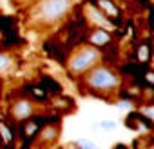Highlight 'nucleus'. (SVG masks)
I'll return each instance as SVG.
<instances>
[{
  "label": "nucleus",
  "instance_id": "9d476101",
  "mask_svg": "<svg viewBox=\"0 0 154 149\" xmlns=\"http://www.w3.org/2000/svg\"><path fill=\"white\" fill-rule=\"evenodd\" d=\"M0 136H2V140H4V144H11V131H9V127L4 124V122H0Z\"/></svg>",
  "mask_w": 154,
  "mask_h": 149
},
{
  "label": "nucleus",
  "instance_id": "7ed1b4c3",
  "mask_svg": "<svg viewBox=\"0 0 154 149\" xmlns=\"http://www.w3.org/2000/svg\"><path fill=\"white\" fill-rule=\"evenodd\" d=\"M72 4H74V0H40L35 13L40 18V22L54 24L69 13Z\"/></svg>",
  "mask_w": 154,
  "mask_h": 149
},
{
  "label": "nucleus",
  "instance_id": "dca6fc26",
  "mask_svg": "<svg viewBox=\"0 0 154 149\" xmlns=\"http://www.w3.org/2000/svg\"><path fill=\"white\" fill-rule=\"evenodd\" d=\"M147 78H149V80L154 84V73H149V77H147Z\"/></svg>",
  "mask_w": 154,
  "mask_h": 149
},
{
  "label": "nucleus",
  "instance_id": "f03ea898",
  "mask_svg": "<svg viewBox=\"0 0 154 149\" xmlns=\"http://www.w3.org/2000/svg\"><path fill=\"white\" fill-rule=\"evenodd\" d=\"M85 84L96 91H112L120 87V77L107 65L96 64L94 67L89 69L87 77H85Z\"/></svg>",
  "mask_w": 154,
  "mask_h": 149
},
{
  "label": "nucleus",
  "instance_id": "9b49d317",
  "mask_svg": "<svg viewBox=\"0 0 154 149\" xmlns=\"http://www.w3.org/2000/svg\"><path fill=\"white\" fill-rule=\"evenodd\" d=\"M76 145L82 147V149H96V144L93 140H87V138H80L78 142H76Z\"/></svg>",
  "mask_w": 154,
  "mask_h": 149
},
{
  "label": "nucleus",
  "instance_id": "f8f14e48",
  "mask_svg": "<svg viewBox=\"0 0 154 149\" xmlns=\"http://www.w3.org/2000/svg\"><path fill=\"white\" fill-rule=\"evenodd\" d=\"M138 58H140V62H145V60L149 58V47H147V46H141V47H140Z\"/></svg>",
  "mask_w": 154,
  "mask_h": 149
},
{
  "label": "nucleus",
  "instance_id": "6e6552de",
  "mask_svg": "<svg viewBox=\"0 0 154 149\" xmlns=\"http://www.w3.org/2000/svg\"><path fill=\"white\" fill-rule=\"evenodd\" d=\"M13 67V58L8 53H0V74H6Z\"/></svg>",
  "mask_w": 154,
  "mask_h": 149
},
{
  "label": "nucleus",
  "instance_id": "39448f33",
  "mask_svg": "<svg viewBox=\"0 0 154 149\" xmlns=\"http://www.w3.org/2000/svg\"><path fill=\"white\" fill-rule=\"evenodd\" d=\"M85 17H87L93 24H96V26H100V27H105V29H111V27H112L111 20L102 13V9H100V8L87 6V8H85Z\"/></svg>",
  "mask_w": 154,
  "mask_h": 149
},
{
  "label": "nucleus",
  "instance_id": "2eb2a0df",
  "mask_svg": "<svg viewBox=\"0 0 154 149\" xmlns=\"http://www.w3.org/2000/svg\"><path fill=\"white\" fill-rule=\"evenodd\" d=\"M118 107H120V109H131V107H132V102H120Z\"/></svg>",
  "mask_w": 154,
  "mask_h": 149
},
{
  "label": "nucleus",
  "instance_id": "f257e3e1",
  "mask_svg": "<svg viewBox=\"0 0 154 149\" xmlns=\"http://www.w3.org/2000/svg\"><path fill=\"white\" fill-rule=\"evenodd\" d=\"M100 58H102V53L96 46H93V44L91 46H82L80 49H76L69 56L67 69L72 74H82V73H87L96 64H100Z\"/></svg>",
  "mask_w": 154,
  "mask_h": 149
},
{
  "label": "nucleus",
  "instance_id": "4468645a",
  "mask_svg": "<svg viewBox=\"0 0 154 149\" xmlns=\"http://www.w3.org/2000/svg\"><path fill=\"white\" fill-rule=\"evenodd\" d=\"M100 127L102 129H114L116 127V122H100Z\"/></svg>",
  "mask_w": 154,
  "mask_h": 149
},
{
  "label": "nucleus",
  "instance_id": "1a4fd4ad",
  "mask_svg": "<svg viewBox=\"0 0 154 149\" xmlns=\"http://www.w3.org/2000/svg\"><path fill=\"white\" fill-rule=\"evenodd\" d=\"M98 8L103 9V11H107L111 17H118V8L112 6L111 0H100V2H98Z\"/></svg>",
  "mask_w": 154,
  "mask_h": 149
},
{
  "label": "nucleus",
  "instance_id": "ddd939ff",
  "mask_svg": "<svg viewBox=\"0 0 154 149\" xmlns=\"http://www.w3.org/2000/svg\"><path fill=\"white\" fill-rule=\"evenodd\" d=\"M36 129H38V127H36V124H35V122H29V124L26 125V135L29 136V135H31V133H35Z\"/></svg>",
  "mask_w": 154,
  "mask_h": 149
},
{
  "label": "nucleus",
  "instance_id": "20e7f679",
  "mask_svg": "<svg viewBox=\"0 0 154 149\" xmlns=\"http://www.w3.org/2000/svg\"><path fill=\"white\" fill-rule=\"evenodd\" d=\"M33 113H35V106L26 98H20V100L13 102L11 107H9V115L15 120H27Z\"/></svg>",
  "mask_w": 154,
  "mask_h": 149
},
{
  "label": "nucleus",
  "instance_id": "423d86ee",
  "mask_svg": "<svg viewBox=\"0 0 154 149\" xmlns=\"http://www.w3.org/2000/svg\"><path fill=\"white\" fill-rule=\"evenodd\" d=\"M89 42H91L93 46H96V47H102V46H105V44L111 42V35H109V31H107L105 27H100V29H96L94 33H91Z\"/></svg>",
  "mask_w": 154,
  "mask_h": 149
},
{
  "label": "nucleus",
  "instance_id": "0eeeda50",
  "mask_svg": "<svg viewBox=\"0 0 154 149\" xmlns=\"http://www.w3.org/2000/svg\"><path fill=\"white\" fill-rule=\"evenodd\" d=\"M58 135H60V127L58 125H47V127H44L38 133L40 144H51V142H54L58 138Z\"/></svg>",
  "mask_w": 154,
  "mask_h": 149
}]
</instances>
